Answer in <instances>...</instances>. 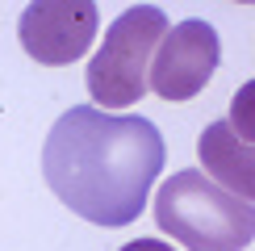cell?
Returning a JSON list of instances; mask_svg holds the SVG:
<instances>
[{"label":"cell","instance_id":"obj_1","mask_svg":"<svg viewBox=\"0 0 255 251\" xmlns=\"http://www.w3.org/2000/svg\"><path fill=\"white\" fill-rule=\"evenodd\" d=\"M42 172L50 193L84 222L130 226L163 172V134L134 113L76 105L46 134Z\"/></svg>","mask_w":255,"mask_h":251},{"label":"cell","instance_id":"obj_2","mask_svg":"<svg viewBox=\"0 0 255 251\" xmlns=\"http://www.w3.org/2000/svg\"><path fill=\"white\" fill-rule=\"evenodd\" d=\"M155 222L188 251H243L255 239V205L214 184L201 167H184L155 193Z\"/></svg>","mask_w":255,"mask_h":251},{"label":"cell","instance_id":"obj_3","mask_svg":"<svg viewBox=\"0 0 255 251\" xmlns=\"http://www.w3.org/2000/svg\"><path fill=\"white\" fill-rule=\"evenodd\" d=\"M167 17L159 4H134L113 21L105 34L101 50L88 63V92L105 109H126V105L142 101L146 84H151V67L159 42L167 38Z\"/></svg>","mask_w":255,"mask_h":251},{"label":"cell","instance_id":"obj_4","mask_svg":"<svg viewBox=\"0 0 255 251\" xmlns=\"http://www.w3.org/2000/svg\"><path fill=\"white\" fill-rule=\"evenodd\" d=\"M101 29V13L92 0H34L17 21V38L25 55L46 67L76 63L92 46Z\"/></svg>","mask_w":255,"mask_h":251},{"label":"cell","instance_id":"obj_5","mask_svg":"<svg viewBox=\"0 0 255 251\" xmlns=\"http://www.w3.org/2000/svg\"><path fill=\"white\" fill-rule=\"evenodd\" d=\"M218 59H222L218 29L205 21H180L176 29H167V38L155 50L151 92L163 101H193L218 71Z\"/></svg>","mask_w":255,"mask_h":251},{"label":"cell","instance_id":"obj_6","mask_svg":"<svg viewBox=\"0 0 255 251\" xmlns=\"http://www.w3.org/2000/svg\"><path fill=\"white\" fill-rule=\"evenodd\" d=\"M197 155H201V172L214 184H222L226 193H235L239 201L255 205V146L243 142L230 130V122H209L201 130Z\"/></svg>","mask_w":255,"mask_h":251},{"label":"cell","instance_id":"obj_7","mask_svg":"<svg viewBox=\"0 0 255 251\" xmlns=\"http://www.w3.org/2000/svg\"><path fill=\"white\" fill-rule=\"evenodd\" d=\"M230 130H235L243 142L255 146V80H247L235 92V105H230Z\"/></svg>","mask_w":255,"mask_h":251},{"label":"cell","instance_id":"obj_8","mask_svg":"<svg viewBox=\"0 0 255 251\" xmlns=\"http://www.w3.org/2000/svg\"><path fill=\"white\" fill-rule=\"evenodd\" d=\"M122 251H176V247L163 243V239H134V243H126Z\"/></svg>","mask_w":255,"mask_h":251}]
</instances>
